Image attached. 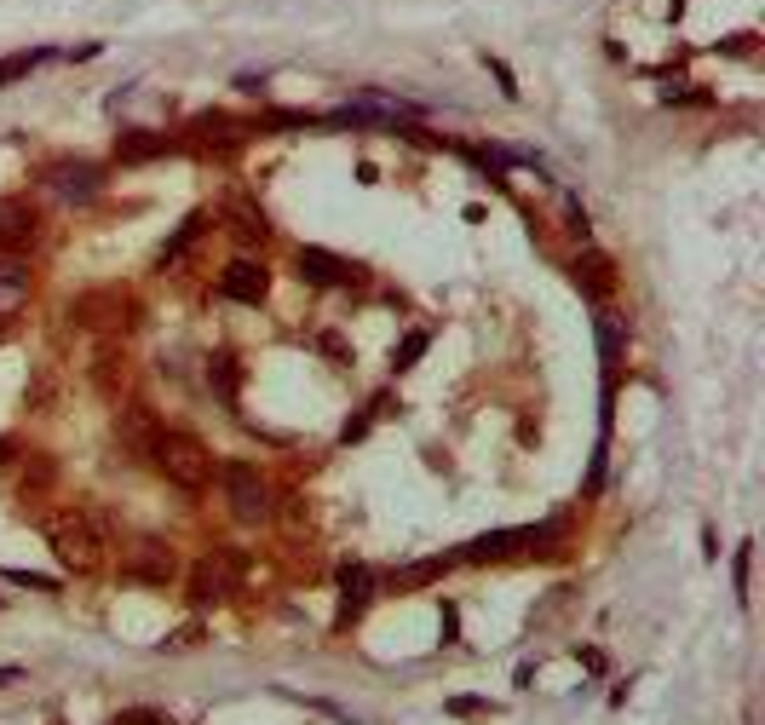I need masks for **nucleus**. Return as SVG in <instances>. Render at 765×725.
Returning <instances> with one entry per match:
<instances>
[{
    "label": "nucleus",
    "instance_id": "obj_1",
    "mask_svg": "<svg viewBox=\"0 0 765 725\" xmlns=\"http://www.w3.org/2000/svg\"><path fill=\"white\" fill-rule=\"evenodd\" d=\"M47 541H52V553H58L64 570L87 576L104 559V547H110V518L98 513V507H70V513H58L47 524Z\"/></svg>",
    "mask_w": 765,
    "mask_h": 725
},
{
    "label": "nucleus",
    "instance_id": "obj_2",
    "mask_svg": "<svg viewBox=\"0 0 765 725\" xmlns=\"http://www.w3.org/2000/svg\"><path fill=\"white\" fill-rule=\"evenodd\" d=\"M150 467L162 472L173 490L202 495L208 490V478H213V449L202 444L196 432H167L162 426V438H156V449H150Z\"/></svg>",
    "mask_w": 765,
    "mask_h": 725
},
{
    "label": "nucleus",
    "instance_id": "obj_3",
    "mask_svg": "<svg viewBox=\"0 0 765 725\" xmlns=\"http://www.w3.org/2000/svg\"><path fill=\"white\" fill-rule=\"evenodd\" d=\"M564 536V518H547V524H512V530H484L461 547V564H501L518 559V553H547V541Z\"/></svg>",
    "mask_w": 765,
    "mask_h": 725
},
{
    "label": "nucleus",
    "instance_id": "obj_4",
    "mask_svg": "<svg viewBox=\"0 0 765 725\" xmlns=\"http://www.w3.org/2000/svg\"><path fill=\"white\" fill-rule=\"evenodd\" d=\"M219 478H225V501H231V513L242 518V524H271V518H277V495H271V484L259 478V467L225 461Z\"/></svg>",
    "mask_w": 765,
    "mask_h": 725
},
{
    "label": "nucleus",
    "instance_id": "obj_5",
    "mask_svg": "<svg viewBox=\"0 0 765 725\" xmlns=\"http://www.w3.org/2000/svg\"><path fill=\"white\" fill-rule=\"evenodd\" d=\"M110 438H116V449L127 455V461H150V449H156V438H162V415L150 409V403L127 398L116 409V426H110Z\"/></svg>",
    "mask_w": 765,
    "mask_h": 725
},
{
    "label": "nucleus",
    "instance_id": "obj_6",
    "mask_svg": "<svg viewBox=\"0 0 765 725\" xmlns=\"http://www.w3.org/2000/svg\"><path fill=\"white\" fill-rule=\"evenodd\" d=\"M179 576V553L167 547L162 536H144L127 547V559H121V582H139V587H167Z\"/></svg>",
    "mask_w": 765,
    "mask_h": 725
},
{
    "label": "nucleus",
    "instance_id": "obj_7",
    "mask_svg": "<svg viewBox=\"0 0 765 725\" xmlns=\"http://www.w3.org/2000/svg\"><path fill=\"white\" fill-rule=\"evenodd\" d=\"M41 231H47V219H41V208L29 196H0V254L6 259L29 254L41 242Z\"/></svg>",
    "mask_w": 765,
    "mask_h": 725
},
{
    "label": "nucleus",
    "instance_id": "obj_8",
    "mask_svg": "<svg viewBox=\"0 0 765 725\" xmlns=\"http://www.w3.org/2000/svg\"><path fill=\"white\" fill-rule=\"evenodd\" d=\"M70 317L81 328H133L139 323V305H133V294H121V288H93V294H81V300L70 305Z\"/></svg>",
    "mask_w": 765,
    "mask_h": 725
},
{
    "label": "nucleus",
    "instance_id": "obj_9",
    "mask_svg": "<svg viewBox=\"0 0 765 725\" xmlns=\"http://www.w3.org/2000/svg\"><path fill=\"white\" fill-rule=\"evenodd\" d=\"M294 271H300V282H311V288H357L363 282V265L346 254H334V248H300L294 254Z\"/></svg>",
    "mask_w": 765,
    "mask_h": 725
},
{
    "label": "nucleus",
    "instance_id": "obj_10",
    "mask_svg": "<svg viewBox=\"0 0 765 725\" xmlns=\"http://www.w3.org/2000/svg\"><path fill=\"white\" fill-rule=\"evenodd\" d=\"M271 294V271L259 259H231L219 271V300H236V305H265Z\"/></svg>",
    "mask_w": 765,
    "mask_h": 725
},
{
    "label": "nucleus",
    "instance_id": "obj_11",
    "mask_svg": "<svg viewBox=\"0 0 765 725\" xmlns=\"http://www.w3.org/2000/svg\"><path fill=\"white\" fill-rule=\"evenodd\" d=\"M570 282H576L587 300H610V294H616V259L599 254V248H581V254L570 259Z\"/></svg>",
    "mask_w": 765,
    "mask_h": 725
},
{
    "label": "nucleus",
    "instance_id": "obj_12",
    "mask_svg": "<svg viewBox=\"0 0 765 725\" xmlns=\"http://www.w3.org/2000/svg\"><path fill=\"white\" fill-rule=\"evenodd\" d=\"M374 599V570L369 564H346L340 570V610H334V633H346Z\"/></svg>",
    "mask_w": 765,
    "mask_h": 725
},
{
    "label": "nucleus",
    "instance_id": "obj_13",
    "mask_svg": "<svg viewBox=\"0 0 765 725\" xmlns=\"http://www.w3.org/2000/svg\"><path fill=\"white\" fill-rule=\"evenodd\" d=\"M231 576H236L231 564L219 559V553H208V559L190 570V605H196V610L225 605V599H231Z\"/></svg>",
    "mask_w": 765,
    "mask_h": 725
},
{
    "label": "nucleus",
    "instance_id": "obj_14",
    "mask_svg": "<svg viewBox=\"0 0 765 725\" xmlns=\"http://www.w3.org/2000/svg\"><path fill=\"white\" fill-rule=\"evenodd\" d=\"M47 185L58 190V196H70V202H93L98 185H104V173H98L93 162H52Z\"/></svg>",
    "mask_w": 765,
    "mask_h": 725
},
{
    "label": "nucleus",
    "instance_id": "obj_15",
    "mask_svg": "<svg viewBox=\"0 0 765 725\" xmlns=\"http://www.w3.org/2000/svg\"><path fill=\"white\" fill-rule=\"evenodd\" d=\"M167 150H185V139L179 133H150V127L116 133V162H150V156H167Z\"/></svg>",
    "mask_w": 765,
    "mask_h": 725
},
{
    "label": "nucleus",
    "instance_id": "obj_16",
    "mask_svg": "<svg viewBox=\"0 0 765 725\" xmlns=\"http://www.w3.org/2000/svg\"><path fill=\"white\" fill-rule=\"evenodd\" d=\"M225 219H231L236 242H248V248H265V242H271V219H265V208L248 202V196H231V202H225Z\"/></svg>",
    "mask_w": 765,
    "mask_h": 725
},
{
    "label": "nucleus",
    "instance_id": "obj_17",
    "mask_svg": "<svg viewBox=\"0 0 765 725\" xmlns=\"http://www.w3.org/2000/svg\"><path fill=\"white\" fill-rule=\"evenodd\" d=\"M29 288H35L29 265H18V259H0V317H12V311L29 300Z\"/></svg>",
    "mask_w": 765,
    "mask_h": 725
},
{
    "label": "nucleus",
    "instance_id": "obj_18",
    "mask_svg": "<svg viewBox=\"0 0 765 725\" xmlns=\"http://www.w3.org/2000/svg\"><path fill=\"white\" fill-rule=\"evenodd\" d=\"M208 219H213L208 208H190L185 219H179V231H173V236H167V242H162V254H156V265H162V271H167V265H173V259L185 254L190 242H196V236L208 231Z\"/></svg>",
    "mask_w": 765,
    "mask_h": 725
},
{
    "label": "nucleus",
    "instance_id": "obj_19",
    "mask_svg": "<svg viewBox=\"0 0 765 725\" xmlns=\"http://www.w3.org/2000/svg\"><path fill=\"white\" fill-rule=\"evenodd\" d=\"M622 340H627V323L616 311H599V357H604V375L622 369Z\"/></svg>",
    "mask_w": 765,
    "mask_h": 725
},
{
    "label": "nucleus",
    "instance_id": "obj_20",
    "mask_svg": "<svg viewBox=\"0 0 765 725\" xmlns=\"http://www.w3.org/2000/svg\"><path fill=\"white\" fill-rule=\"evenodd\" d=\"M93 386L98 392H104V398L110 403H121V386H127V357H121V351H98V369H93Z\"/></svg>",
    "mask_w": 765,
    "mask_h": 725
},
{
    "label": "nucleus",
    "instance_id": "obj_21",
    "mask_svg": "<svg viewBox=\"0 0 765 725\" xmlns=\"http://www.w3.org/2000/svg\"><path fill=\"white\" fill-rule=\"evenodd\" d=\"M208 386L225 403H236V392H242V363H236L231 351H213V357H208Z\"/></svg>",
    "mask_w": 765,
    "mask_h": 725
},
{
    "label": "nucleus",
    "instance_id": "obj_22",
    "mask_svg": "<svg viewBox=\"0 0 765 725\" xmlns=\"http://www.w3.org/2000/svg\"><path fill=\"white\" fill-rule=\"evenodd\" d=\"M52 58H58L52 47H24V52H6V58H0V87L24 81L29 70H41V64H52Z\"/></svg>",
    "mask_w": 765,
    "mask_h": 725
},
{
    "label": "nucleus",
    "instance_id": "obj_23",
    "mask_svg": "<svg viewBox=\"0 0 765 725\" xmlns=\"http://www.w3.org/2000/svg\"><path fill=\"white\" fill-rule=\"evenodd\" d=\"M426 351H432V328H409V334L392 346V369H397V375H409Z\"/></svg>",
    "mask_w": 765,
    "mask_h": 725
},
{
    "label": "nucleus",
    "instance_id": "obj_24",
    "mask_svg": "<svg viewBox=\"0 0 765 725\" xmlns=\"http://www.w3.org/2000/svg\"><path fill=\"white\" fill-rule=\"evenodd\" d=\"M380 415H392V392H374V398H369V409H363L357 421H346V426H340V444H357V438H369V426L380 421Z\"/></svg>",
    "mask_w": 765,
    "mask_h": 725
},
{
    "label": "nucleus",
    "instance_id": "obj_25",
    "mask_svg": "<svg viewBox=\"0 0 765 725\" xmlns=\"http://www.w3.org/2000/svg\"><path fill=\"white\" fill-rule=\"evenodd\" d=\"M449 564H455V559H420V564H409V570H392L386 582H392V587H426V582H438Z\"/></svg>",
    "mask_w": 765,
    "mask_h": 725
},
{
    "label": "nucleus",
    "instance_id": "obj_26",
    "mask_svg": "<svg viewBox=\"0 0 765 725\" xmlns=\"http://www.w3.org/2000/svg\"><path fill=\"white\" fill-rule=\"evenodd\" d=\"M0 576H6L12 587H29V593H64V582H58V576H41V570H18V564H6Z\"/></svg>",
    "mask_w": 765,
    "mask_h": 725
},
{
    "label": "nucleus",
    "instance_id": "obj_27",
    "mask_svg": "<svg viewBox=\"0 0 765 725\" xmlns=\"http://www.w3.org/2000/svg\"><path fill=\"white\" fill-rule=\"evenodd\" d=\"M443 714H449V720H489L495 702L489 697H443Z\"/></svg>",
    "mask_w": 765,
    "mask_h": 725
},
{
    "label": "nucleus",
    "instance_id": "obj_28",
    "mask_svg": "<svg viewBox=\"0 0 765 725\" xmlns=\"http://www.w3.org/2000/svg\"><path fill=\"white\" fill-rule=\"evenodd\" d=\"M731 587H737V599L748 605V587H754V541L737 547V559H731Z\"/></svg>",
    "mask_w": 765,
    "mask_h": 725
},
{
    "label": "nucleus",
    "instance_id": "obj_29",
    "mask_svg": "<svg viewBox=\"0 0 765 725\" xmlns=\"http://www.w3.org/2000/svg\"><path fill=\"white\" fill-rule=\"evenodd\" d=\"M438 633L443 645H461V605L455 599H438Z\"/></svg>",
    "mask_w": 765,
    "mask_h": 725
},
{
    "label": "nucleus",
    "instance_id": "obj_30",
    "mask_svg": "<svg viewBox=\"0 0 765 725\" xmlns=\"http://www.w3.org/2000/svg\"><path fill=\"white\" fill-rule=\"evenodd\" d=\"M52 484V461L47 455H29V467H24V495H41Z\"/></svg>",
    "mask_w": 765,
    "mask_h": 725
},
{
    "label": "nucleus",
    "instance_id": "obj_31",
    "mask_svg": "<svg viewBox=\"0 0 765 725\" xmlns=\"http://www.w3.org/2000/svg\"><path fill=\"white\" fill-rule=\"evenodd\" d=\"M484 70L495 75V81H501V93H507V98H518V75H512V64H507V58H495V52H484Z\"/></svg>",
    "mask_w": 765,
    "mask_h": 725
},
{
    "label": "nucleus",
    "instance_id": "obj_32",
    "mask_svg": "<svg viewBox=\"0 0 765 725\" xmlns=\"http://www.w3.org/2000/svg\"><path fill=\"white\" fill-rule=\"evenodd\" d=\"M564 219H570V231H576L581 242H587V236H593V219H587V208H581L576 196H564Z\"/></svg>",
    "mask_w": 765,
    "mask_h": 725
},
{
    "label": "nucleus",
    "instance_id": "obj_33",
    "mask_svg": "<svg viewBox=\"0 0 765 725\" xmlns=\"http://www.w3.org/2000/svg\"><path fill=\"white\" fill-rule=\"evenodd\" d=\"M662 104H696V110H702V104H714V98L696 93V87H662Z\"/></svg>",
    "mask_w": 765,
    "mask_h": 725
},
{
    "label": "nucleus",
    "instance_id": "obj_34",
    "mask_svg": "<svg viewBox=\"0 0 765 725\" xmlns=\"http://www.w3.org/2000/svg\"><path fill=\"white\" fill-rule=\"evenodd\" d=\"M754 29H742V35H731V41H719V52H731V58H754Z\"/></svg>",
    "mask_w": 765,
    "mask_h": 725
},
{
    "label": "nucleus",
    "instance_id": "obj_35",
    "mask_svg": "<svg viewBox=\"0 0 765 725\" xmlns=\"http://www.w3.org/2000/svg\"><path fill=\"white\" fill-rule=\"evenodd\" d=\"M196 639H202V622H185V628L173 633V639H162V651H190Z\"/></svg>",
    "mask_w": 765,
    "mask_h": 725
},
{
    "label": "nucleus",
    "instance_id": "obj_36",
    "mask_svg": "<svg viewBox=\"0 0 765 725\" xmlns=\"http://www.w3.org/2000/svg\"><path fill=\"white\" fill-rule=\"evenodd\" d=\"M98 52H104V41H81V47H70L64 58H70V64H87V58H98Z\"/></svg>",
    "mask_w": 765,
    "mask_h": 725
},
{
    "label": "nucleus",
    "instance_id": "obj_37",
    "mask_svg": "<svg viewBox=\"0 0 765 725\" xmlns=\"http://www.w3.org/2000/svg\"><path fill=\"white\" fill-rule=\"evenodd\" d=\"M236 93L259 98V93H265V75H254V70H248V75H236Z\"/></svg>",
    "mask_w": 765,
    "mask_h": 725
},
{
    "label": "nucleus",
    "instance_id": "obj_38",
    "mask_svg": "<svg viewBox=\"0 0 765 725\" xmlns=\"http://www.w3.org/2000/svg\"><path fill=\"white\" fill-rule=\"evenodd\" d=\"M317 346L328 351V357H340V363H346L351 351H346V340H340V334H317Z\"/></svg>",
    "mask_w": 765,
    "mask_h": 725
},
{
    "label": "nucleus",
    "instance_id": "obj_39",
    "mask_svg": "<svg viewBox=\"0 0 765 725\" xmlns=\"http://www.w3.org/2000/svg\"><path fill=\"white\" fill-rule=\"evenodd\" d=\"M576 662H581V668H593V674H604V651H581V645H576Z\"/></svg>",
    "mask_w": 765,
    "mask_h": 725
},
{
    "label": "nucleus",
    "instance_id": "obj_40",
    "mask_svg": "<svg viewBox=\"0 0 765 725\" xmlns=\"http://www.w3.org/2000/svg\"><path fill=\"white\" fill-rule=\"evenodd\" d=\"M702 559L719 564V536H714V530H702Z\"/></svg>",
    "mask_w": 765,
    "mask_h": 725
},
{
    "label": "nucleus",
    "instance_id": "obj_41",
    "mask_svg": "<svg viewBox=\"0 0 765 725\" xmlns=\"http://www.w3.org/2000/svg\"><path fill=\"white\" fill-rule=\"evenodd\" d=\"M18 679H24V668H12V662H0V691H6V685H18Z\"/></svg>",
    "mask_w": 765,
    "mask_h": 725
},
{
    "label": "nucleus",
    "instance_id": "obj_42",
    "mask_svg": "<svg viewBox=\"0 0 765 725\" xmlns=\"http://www.w3.org/2000/svg\"><path fill=\"white\" fill-rule=\"evenodd\" d=\"M12 449H18V444H12V438H0V467H6V461H12Z\"/></svg>",
    "mask_w": 765,
    "mask_h": 725
},
{
    "label": "nucleus",
    "instance_id": "obj_43",
    "mask_svg": "<svg viewBox=\"0 0 765 725\" xmlns=\"http://www.w3.org/2000/svg\"><path fill=\"white\" fill-rule=\"evenodd\" d=\"M668 12H673V18H679V12H685V0H668Z\"/></svg>",
    "mask_w": 765,
    "mask_h": 725
}]
</instances>
